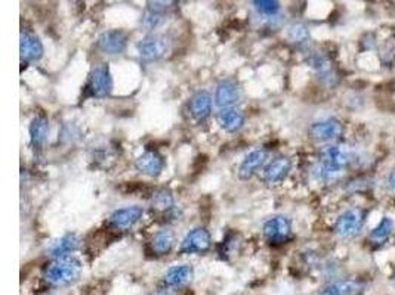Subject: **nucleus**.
Segmentation results:
<instances>
[{"mask_svg": "<svg viewBox=\"0 0 395 295\" xmlns=\"http://www.w3.org/2000/svg\"><path fill=\"white\" fill-rule=\"evenodd\" d=\"M188 111L191 119L197 123H204L212 112V95L208 90L196 92L188 101Z\"/></svg>", "mask_w": 395, "mask_h": 295, "instance_id": "obj_14", "label": "nucleus"}, {"mask_svg": "<svg viewBox=\"0 0 395 295\" xmlns=\"http://www.w3.org/2000/svg\"><path fill=\"white\" fill-rule=\"evenodd\" d=\"M357 161V151L348 145H329L320 151V164L342 173Z\"/></svg>", "mask_w": 395, "mask_h": 295, "instance_id": "obj_2", "label": "nucleus"}, {"mask_svg": "<svg viewBox=\"0 0 395 295\" xmlns=\"http://www.w3.org/2000/svg\"><path fill=\"white\" fill-rule=\"evenodd\" d=\"M212 247V236L206 227H194L189 231L181 242L179 253L185 255L204 254Z\"/></svg>", "mask_w": 395, "mask_h": 295, "instance_id": "obj_6", "label": "nucleus"}, {"mask_svg": "<svg viewBox=\"0 0 395 295\" xmlns=\"http://www.w3.org/2000/svg\"><path fill=\"white\" fill-rule=\"evenodd\" d=\"M268 152L265 150H255L249 152L239 167V177L242 180H250L262 167L266 166Z\"/></svg>", "mask_w": 395, "mask_h": 295, "instance_id": "obj_18", "label": "nucleus"}, {"mask_svg": "<svg viewBox=\"0 0 395 295\" xmlns=\"http://www.w3.org/2000/svg\"><path fill=\"white\" fill-rule=\"evenodd\" d=\"M309 67H312L315 71H317L320 76H330V70H331V64L330 59L322 54H312L308 59Z\"/></svg>", "mask_w": 395, "mask_h": 295, "instance_id": "obj_27", "label": "nucleus"}, {"mask_svg": "<svg viewBox=\"0 0 395 295\" xmlns=\"http://www.w3.org/2000/svg\"><path fill=\"white\" fill-rule=\"evenodd\" d=\"M288 39L293 44H297V46L305 44L309 40V31H308L307 25L302 23H293L288 28Z\"/></svg>", "mask_w": 395, "mask_h": 295, "instance_id": "obj_26", "label": "nucleus"}, {"mask_svg": "<svg viewBox=\"0 0 395 295\" xmlns=\"http://www.w3.org/2000/svg\"><path fill=\"white\" fill-rule=\"evenodd\" d=\"M237 245H239V236L234 235V234L228 235L224 239L223 245H220V247H219V254H224L227 257L228 254L235 253L237 251Z\"/></svg>", "mask_w": 395, "mask_h": 295, "instance_id": "obj_29", "label": "nucleus"}, {"mask_svg": "<svg viewBox=\"0 0 395 295\" xmlns=\"http://www.w3.org/2000/svg\"><path fill=\"white\" fill-rule=\"evenodd\" d=\"M395 229V222L391 217H384L370 232V241L376 245H382L392 235Z\"/></svg>", "mask_w": 395, "mask_h": 295, "instance_id": "obj_25", "label": "nucleus"}, {"mask_svg": "<svg viewBox=\"0 0 395 295\" xmlns=\"http://www.w3.org/2000/svg\"><path fill=\"white\" fill-rule=\"evenodd\" d=\"M81 247V238L76 234H66L64 236H61L51 242L49 247H47V254H49L54 260L61 258L66 255H71L74 251Z\"/></svg>", "mask_w": 395, "mask_h": 295, "instance_id": "obj_21", "label": "nucleus"}, {"mask_svg": "<svg viewBox=\"0 0 395 295\" xmlns=\"http://www.w3.org/2000/svg\"><path fill=\"white\" fill-rule=\"evenodd\" d=\"M82 267V261L74 255L55 258L43 269V279L57 288L69 287L81 277Z\"/></svg>", "mask_w": 395, "mask_h": 295, "instance_id": "obj_1", "label": "nucleus"}, {"mask_svg": "<svg viewBox=\"0 0 395 295\" xmlns=\"http://www.w3.org/2000/svg\"><path fill=\"white\" fill-rule=\"evenodd\" d=\"M342 133H343V124L334 117L315 121L308 128L309 138L317 142L336 140L342 136Z\"/></svg>", "mask_w": 395, "mask_h": 295, "instance_id": "obj_10", "label": "nucleus"}, {"mask_svg": "<svg viewBox=\"0 0 395 295\" xmlns=\"http://www.w3.org/2000/svg\"><path fill=\"white\" fill-rule=\"evenodd\" d=\"M85 89L86 96L95 97V100H104V97L110 96L113 90V77L108 64L95 65L89 74Z\"/></svg>", "mask_w": 395, "mask_h": 295, "instance_id": "obj_3", "label": "nucleus"}, {"mask_svg": "<svg viewBox=\"0 0 395 295\" xmlns=\"http://www.w3.org/2000/svg\"><path fill=\"white\" fill-rule=\"evenodd\" d=\"M169 51L167 39L160 35H148L136 43V52L146 62H155L166 56Z\"/></svg>", "mask_w": 395, "mask_h": 295, "instance_id": "obj_5", "label": "nucleus"}, {"mask_svg": "<svg viewBox=\"0 0 395 295\" xmlns=\"http://www.w3.org/2000/svg\"><path fill=\"white\" fill-rule=\"evenodd\" d=\"M216 123L218 126L227 133H237L243 128L246 117L243 111L239 108H224L216 112Z\"/></svg>", "mask_w": 395, "mask_h": 295, "instance_id": "obj_17", "label": "nucleus"}, {"mask_svg": "<svg viewBox=\"0 0 395 295\" xmlns=\"http://www.w3.org/2000/svg\"><path fill=\"white\" fill-rule=\"evenodd\" d=\"M362 285L355 281H336L326 285L322 295H361Z\"/></svg>", "mask_w": 395, "mask_h": 295, "instance_id": "obj_24", "label": "nucleus"}, {"mask_svg": "<svg viewBox=\"0 0 395 295\" xmlns=\"http://www.w3.org/2000/svg\"><path fill=\"white\" fill-rule=\"evenodd\" d=\"M142 216H144V208L139 205L119 208L108 217V226H112L116 231H128L139 223Z\"/></svg>", "mask_w": 395, "mask_h": 295, "instance_id": "obj_11", "label": "nucleus"}, {"mask_svg": "<svg viewBox=\"0 0 395 295\" xmlns=\"http://www.w3.org/2000/svg\"><path fill=\"white\" fill-rule=\"evenodd\" d=\"M292 170V161L288 157H277L266 162L262 171V182L266 186H278L288 179Z\"/></svg>", "mask_w": 395, "mask_h": 295, "instance_id": "obj_9", "label": "nucleus"}, {"mask_svg": "<svg viewBox=\"0 0 395 295\" xmlns=\"http://www.w3.org/2000/svg\"><path fill=\"white\" fill-rule=\"evenodd\" d=\"M194 270L189 265H179L169 267L163 275V284L167 288H179L191 282Z\"/></svg>", "mask_w": 395, "mask_h": 295, "instance_id": "obj_22", "label": "nucleus"}, {"mask_svg": "<svg viewBox=\"0 0 395 295\" xmlns=\"http://www.w3.org/2000/svg\"><path fill=\"white\" fill-rule=\"evenodd\" d=\"M151 295H175V294H173L170 289H166V288H165V289H159V291L153 292Z\"/></svg>", "mask_w": 395, "mask_h": 295, "instance_id": "obj_31", "label": "nucleus"}, {"mask_svg": "<svg viewBox=\"0 0 395 295\" xmlns=\"http://www.w3.org/2000/svg\"><path fill=\"white\" fill-rule=\"evenodd\" d=\"M387 189L389 193L395 195V169L391 170L387 177Z\"/></svg>", "mask_w": 395, "mask_h": 295, "instance_id": "obj_30", "label": "nucleus"}, {"mask_svg": "<svg viewBox=\"0 0 395 295\" xmlns=\"http://www.w3.org/2000/svg\"><path fill=\"white\" fill-rule=\"evenodd\" d=\"M242 100V89L234 80H223L215 90V104L219 109L234 108Z\"/></svg>", "mask_w": 395, "mask_h": 295, "instance_id": "obj_12", "label": "nucleus"}, {"mask_svg": "<svg viewBox=\"0 0 395 295\" xmlns=\"http://www.w3.org/2000/svg\"><path fill=\"white\" fill-rule=\"evenodd\" d=\"M135 169L144 176L157 179L165 170V158L154 150H147L135 159Z\"/></svg>", "mask_w": 395, "mask_h": 295, "instance_id": "obj_13", "label": "nucleus"}, {"mask_svg": "<svg viewBox=\"0 0 395 295\" xmlns=\"http://www.w3.org/2000/svg\"><path fill=\"white\" fill-rule=\"evenodd\" d=\"M262 235L270 243H284L292 235V222L286 216H273L262 226Z\"/></svg>", "mask_w": 395, "mask_h": 295, "instance_id": "obj_8", "label": "nucleus"}, {"mask_svg": "<svg viewBox=\"0 0 395 295\" xmlns=\"http://www.w3.org/2000/svg\"><path fill=\"white\" fill-rule=\"evenodd\" d=\"M151 208H153V211L157 212V215L167 217L166 219L167 222H170V219L177 220L179 217L178 208L175 205V200H173V195L166 188L154 192L153 198H151Z\"/></svg>", "mask_w": 395, "mask_h": 295, "instance_id": "obj_15", "label": "nucleus"}, {"mask_svg": "<svg viewBox=\"0 0 395 295\" xmlns=\"http://www.w3.org/2000/svg\"><path fill=\"white\" fill-rule=\"evenodd\" d=\"M43 43L31 31H21L20 36V55L25 62H36L43 56Z\"/></svg>", "mask_w": 395, "mask_h": 295, "instance_id": "obj_16", "label": "nucleus"}, {"mask_svg": "<svg viewBox=\"0 0 395 295\" xmlns=\"http://www.w3.org/2000/svg\"><path fill=\"white\" fill-rule=\"evenodd\" d=\"M255 6V9L265 16H274L278 9H280V4L278 2H273V0H257V2L252 4Z\"/></svg>", "mask_w": 395, "mask_h": 295, "instance_id": "obj_28", "label": "nucleus"}, {"mask_svg": "<svg viewBox=\"0 0 395 295\" xmlns=\"http://www.w3.org/2000/svg\"><path fill=\"white\" fill-rule=\"evenodd\" d=\"M175 247V235L169 229H162L151 239V251L155 255H167Z\"/></svg>", "mask_w": 395, "mask_h": 295, "instance_id": "obj_23", "label": "nucleus"}, {"mask_svg": "<svg viewBox=\"0 0 395 295\" xmlns=\"http://www.w3.org/2000/svg\"><path fill=\"white\" fill-rule=\"evenodd\" d=\"M28 135L31 148H33L36 152L42 151L47 140V135H49V120H47V117L37 116L31 120L28 127Z\"/></svg>", "mask_w": 395, "mask_h": 295, "instance_id": "obj_20", "label": "nucleus"}, {"mask_svg": "<svg viewBox=\"0 0 395 295\" xmlns=\"http://www.w3.org/2000/svg\"><path fill=\"white\" fill-rule=\"evenodd\" d=\"M365 222H366V212L361 208L346 210L336 219L335 234L343 239H353L361 232Z\"/></svg>", "mask_w": 395, "mask_h": 295, "instance_id": "obj_4", "label": "nucleus"}, {"mask_svg": "<svg viewBox=\"0 0 395 295\" xmlns=\"http://www.w3.org/2000/svg\"><path fill=\"white\" fill-rule=\"evenodd\" d=\"M167 11H169V4H165V2L147 4L144 13H142L141 25L144 27L147 31H153L155 28H159L166 20Z\"/></svg>", "mask_w": 395, "mask_h": 295, "instance_id": "obj_19", "label": "nucleus"}, {"mask_svg": "<svg viewBox=\"0 0 395 295\" xmlns=\"http://www.w3.org/2000/svg\"><path fill=\"white\" fill-rule=\"evenodd\" d=\"M129 36L123 30H108L104 31L97 40L98 51L108 56H117L124 54L128 49Z\"/></svg>", "mask_w": 395, "mask_h": 295, "instance_id": "obj_7", "label": "nucleus"}, {"mask_svg": "<svg viewBox=\"0 0 395 295\" xmlns=\"http://www.w3.org/2000/svg\"><path fill=\"white\" fill-rule=\"evenodd\" d=\"M394 281H395V273H394Z\"/></svg>", "mask_w": 395, "mask_h": 295, "instance_id": "obj_32", "label": "nucleus"}]
</instances>
